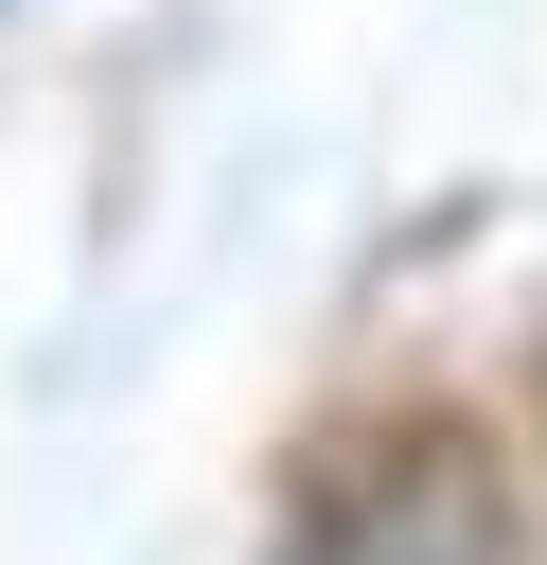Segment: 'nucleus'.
Segmentation results:
<instances>
[{
  "label": "nucleus",
  "mask_w": 547,
  "mask_h": 565,
  "mask_svg": "<svg viewBox=\"0 0 547 565\" xmlns=\"http://www.w3.org/2000/svg\"><path fill=\"white\" fill-rule=\"evenodd\" d=\"M282 565H512V477L476 424H388L300 477Z\"/></svg>",
  "instance_id": "nucleus-1"
}]
</instances>
